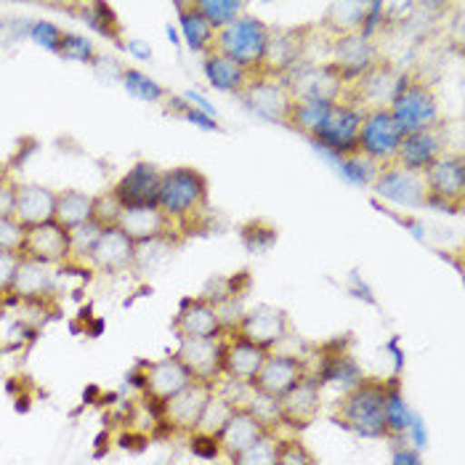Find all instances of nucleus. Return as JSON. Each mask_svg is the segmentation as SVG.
<instances>
[{
	"instance_id": "nucleus-1",
	"label": "nucleus",
	"mask_w": 465,
	"mask_h": 465,
	"mask_svg": "<svg viewBox=\"0 0 465 465\" xmlns=\"http://www.w3.org/2000/svg\"><path fill=\"white\" fill-rule=\"evenodd\" d=\"M391 383L370 381L364 378L351 391L338 401L335 407V420L343 429L354 430L361 439H381L389 436L386 429V396Z\"/></svg>"
},
{
	"instance_id": "nucleus-2",
	"label": "nucleus",
	"mask_w": 465,
	"mask_h": 465,
	"mask_svg": "<svg viewBox=\"0 0 465 465\" xmlns=\"http://www.w3.org/2000/svg\"><path fill=\"white\" fill-rule=\"evenodd\" d=\"M157 208L173 226L189 223L192 218L203 215L208 208V179L197 168H189V165L163 171Z\"/></svg>"
},
{
	"instance_id": "nucleus-3",
	"label": "nucleus",
	"mask_w": 465,
	"mask_h": 465,
	"mask_svg": "<svg viewBox=\"0 0 465 465\" xmlns=\"http://www.w3.org/2000/svg\"><path fill=\"white\" fill-rule=\"evenodd\" d=\"M269 35L272 30L255 19L251 14L240 16L237 22H232L229 27L215 33L213 51L229 56L234 64H240L245 72H251L252 77L261 74L263 70V59H266V48H269Z\"/></svg>"
},
{
	"instance_id": "nucleus-4",
	"label": "nucleus",
	"mask_w": 465,
	"mask_h": 465,
	"mask_svg": "<svg viewBox=\"0 0 465 465\" xmlns=\"http://www.w3.org/2000/svg\"><path fill=\"white\" fill-rule=\"evenodd\" d=\"M389 112L396 120V125L404 134H415V131H429L441 125V107H439V96L433 91V85L426 80L410 77L404 83V88L394 96V102L389 104Z\"/></svg>"
},
{
	"instance_id": "nucleus-5",
	"label": "nucleus",
	"mask_w": 465,
	"mask_h": 465,
	"mask_svg": "<svg viewBox=\"0 0 465 465\" xmlns=\"http://www.w3.org/2000/svg\"><path fill=\"white\" fill-rule=\"evenodd\" d=\"M287 91L292 96V102H327V104H338L346 99V80L335 72L330 62H301L298 67L287 72L285 77Z\"/></svg>"
},
{
	"instance_id": "nucleus-6",
	"label": "nucleus",
	"mask_w": 465,
	"mask_h": 465,
	"mask_svg": "<svg viewBox=\"0 0 465 465\" xmlns=\"http://www.w3.org/2000/svg\"><path fill=\"white\" fill-rule=\"evenodd\" d=\"M429 205L458 213L465 200V160L460 152H444L423 173Z\"/></svg>"
},
{
	"instance_id": "nucleus-7",
	"label": "nucleus",
	"mask_w": 465,
	"mask_h": 465,
	"mask_svg": "<svg viewBox=\"0 0 465 465\" xmlns=\"http://www.w3.org/2000/svg\"><path fill=\"white\" fill-rule=\"evenodd\" d=\"M401 139H404V131L396 125L389 109H364L361 125H359V154H364L367 160L378 165H389L394 163Z\"/></svg>"
},
{
	"instance_id": "nucleus-8",
	"label": "nucleus",
	"mask_w": 465,
	"mask_h": 465,
	"mask_svg": "<svg viewBox=\"0 0 465 465\" xmlns=\"http://www.w3.org/2000/svg\"><path fill=\"white\" fill-rule=\"evenodd\" d=\"M361 114L364 109L351 104V102H338L332 107L330 120L324 123V128L312 139V143L322 152L324 157H330L332 163L357 154L359 142V125H361Z\"/></svg>"
},
{
	"instance_id": "nucleus-9",
	"label": "nucleus",
	"mask_w": 465,
	"mask_h": 465,
	"mask_svg": "<svg viewBox=\"0 0 465 465\" xmlns=\"http://www.w3.org/2000/svg\"><path fill=\"white\" fill-rule=\"evenodd\" d=\"M407 80H410L407 72L396 70L394 64L378 62L367 74H361L357 83L349 85L343 102H351L361 109H389Z\"/></svg>"
},
{
	"instance_id": "nucleus-10",
	"label": "nucleus",
	"mask_w": 465,
	"mask_h": 465,
	"mask_svg": "<svg viewBox=\"0 0 465 465\" xmlns=\"http://www.w3.org/2000/svg\"><path fill=\"white\" fill-rule=\"evenodd\" d=\"M240 99L248 104L252 114H258L269 123H282V125H287L290 109L295 104L287 91L285 80L274 77V74H255L248 83V88L240 94Z\"/></svg>"
},
{
	"instance_id": "nucleus-11",
	"label": "nucleus",
	"mask_w": 465,
	"mask_h": 465,
	"mask_svg": "<svg viewBox=\"0 0 465 465\" xmlns=\"http://www.w3.org/2000/svg\"><path fill=\"white\" fill-rule=\"evenodd\" d=\"M372 189L378 197L401 205V208H423L429 205V192H426V181L420 173L404 171L396 163L381 165L378 176L372 181Z\"/></svg>"
},
{
	"instance_id": "nucleus-12",
	"label": "nucleus",
	"mask_w": 465,
	"mask_h": 465,
	"mask_svg": "<svg viewBox=\"0 0 465 465\" xmlns=\"http://www.w3.org/2000/svg\"><path fill=\"white\" fill-rule=\"evenodd\" d=\"M378 62H381V56H378L375 40H367L359 33L357 35H341L332 40L330 64L346 80V85L357 83L359 77L367 74Z\"/></svg>"
},
{
	"instance_id": "nucleus-13",
	"label": "nucleus",
	"mask_w": 465,
	"mask_h": 465,
	"mask_svg": "<svg viewBox=\"0 0 465 465\" xmlns=\"http://www.w3.org/2000/svg\"><path fill=\"white\" fill-rule=\"evenodd\" d=\"M306 364L298 357L290 354H266L255 381L251 386L255 389V394L266 396V399H282V396L295 389L303 378H306Z\"/></svg>"
},
{
	"instance_id": "nucleus-14",
	"label": "nucleus",
	"mask_w": 465,
	"mask_h": 465,
	"mask_svg": "<svg viewBox=\"0 0 465 465\" xmlns=\"http://www.w3.org/2000/svg\"><path fill=\"white\" fill-rule=\"evenodd\" d=\"M444 152H450L447 149V136H444V128L436 125V128H429V131L404 134V139L396 149L394 163L404 171H412V173L423 176Z\"/></svg>"
},
{
	"instance_id": "nucleus-15",
	"label": "nucleus",
	"mask_w": 465,
	"mask_h": 465,
	"mask_svg": "<svg viewBox=\"0 0 465 465\" xmlns=\"http://www.w3.org/2000/svg\"><path fill=\"white\" fill-rule=\"evenodd\" d=\"M290 332V320L282 309L277 306H255L251 312H245L237 322V332L240 338L251 341L255 346L272 351L277 343H282Z\"/></svg>"
},
{
	"instance_id": "nucleus-16",
	"label": "nucleus",
	"mask_w": 465,
	"mask_h": 465,
	"mask_svg": "<svg viewBox=\"0 0 465 465\" xmlns=\"http://www.w3.org/2000/svg\"><path fill=\"white\" fill-rule=\"evenodd\" d=\"M213 394V383H208V381H192L183 391L171 396L168 401H163V418H165V423L173 430L192 433V430L197 429V423L203 418V410H205V404L211 401Z\"/></svg>"
},
{
	"instance_id": "nucleus-17",
	"label": "nucleus",
	"mask_w": 465,
	"mask_h": 465,
	"mask_svg": "<svg viewBox=\"0 0 465 465\" xmlns=\"http://www.w3.org/2000/svg\"><path fill=\"white\" fill-rule=\"evenodd\" d=\"M322 407V383L314 375H306L295 389L277 399V418L290 429H306L314 423Z\"/></svg>"
},
{
	"instance_id": "nucleus-18",
	"label": "nucleus",
	"mask_w": 465,
	"mask_h": 465,
	"mask_svg": "<svg viewBox=\"0 0 465 465\" xmlns=\"http://www.w3.org/2000/svg\"><path fill=\"white\" fill-rule=\"evenodd\" d=\"M134 261H136V242L128 240V234H123L117 226L102 229L96 245L91 248L88 258H85V263L102 274L128 272V269H134Z\"/></svg>"
},
{
	"instance_id": "nucleus-19",
	"label": "nucleus",
	"mask_w": 465,
	"mask_h": 465,
	"mask_svg": "<svg viewBox=\"0 0 465 465\" xmlns=\"http://www.w3.org/2000/svg\"><path fill=\"white\" fill-rule=\"evenodd\" d=\"M22 258H30V261L45 263V266L67 263V261H72L70 232L62 229L56 221H48V223L27 229Z\"/></svg>"
},
{
	"instance_id": "nucleus-20",
	"label": "nucleus",
	"mask_w": 465,
	"mask_h": 465,
	"mask_svg": "<svg viewBox=\"0 0 465 465\" xmlns=\"http://www.w3.org/2000/svg\"><path fill=\"white\" fill-rule=\"evenodd\" d=\"M163 171L152 163H136L123 179L112 186L114 197L123 208H139V205H157Z\"/></svg>"
},
{
	"instance_id": "nucleus-21",
	"label": "nucleus",
	"mask_w": 465,
	"mask_h": 465,
	"mask_svg": "<svg viewBox=\"0 0 465 465\" xmlns=\"http://www.w3.org/2000/svg\"><path fill=\"white\" fill-rule=\"evenodd\" d=\"M176 359L189 370L194 381H208L213 383L221 375L223 364V341L221 338H186L179 341Z\"/></svg>"
},
{
	"instance_id": "nucleus-22",
	"label": "nucleus",
	"mask_w": 465,
	"mask_h": 465,
	"mask_svg": "<svg viewBox=\"0 0 465 465\" xmlns=\"http://www.w3.org/2000/svg\"><path fill=\"white\" fill-rule=\"evenodd\" d=\"M173 332L179 335V341L221 338V332H223L221 309L211 303L208 298H189V301H183L181 312L173 320Z\"/></svg>"
},
{
	"instance_id": "nucleus-23",
	"label": "nucleus",
	"mask_w": 465,
	"mask_h": 465,
	"mask_svg": "<svg viewBox=\"0 0 465 465\" xmlns=\"http://www.w3.org/2000/svg\"><path fill=\"white\" fill-rule=\"evenodd\" d=\"M266 433H272L266 420H261L251 407H237L232 412V418H229L226 429L221 430V436H218V447H221L223 455L234 458L242 450H248L251 444H255L258 439H263Z\"/></svg>"
},
{
	"instance_id": "nucleus-24",
	"label": "nucleus",
	"mask_w": 465,
	"mask_h": 465,
	"mask_svg": "<svg viewBox=\"0 0 465 465\" xmlns=\"http://www.w3.org/2000/svg\"><path fill=\"white\" fill-rule=\"evenodd\" d=\"M117 229L123 234H128V240H134L136 245H143L152 240L171 237L173 223L165 218V213L157 205H139V208H123Z\"/></svg>"
},
{
	"instance_id": "nucleus-25",
	"label": "nucleus",
	"mask_w": 465,
	"mask_h": 465,
	"mask_svg": "<svg viewBox=\"0 0 465 465\" xmlns=\"http://www.w3.org/2000/svg\"><path fill=\"white\" fill-rule=\"evenodd\" d=\"M194 378L189 375V370L181 364L176 354L160 361H152L143 372V391L149 394V399H154L157 404L168 401L171 396H176L183 391Z\"/></svg>"
},
{
	"instance_id": "nucleus-26",
	"label": "nucleus",
	"mask_w": 465,
	"mask_h": 465,
	"mask_svg": "<svg viewBox=\"0 0 465 465\" xmlns=\"http://www.w3.org/2000/svg\"><path fill=\"white\" fill-rule=\"evenodd\" d=\"M54 213H56V192L54 189L40 186V183H16L14 218L25 229L54 221Z\"/></svg>"
},
{
	"instance_id": "nucleus-27",
	"label": "nucleus",
	"mask_w": 465,
	"mask_h": 465,
	"mask_svg": "<svg viewBox=\"0 0 465 465\" xmlns=\"http://www.w3.org/2000/svg\"><path fill=\"white\" fill-rule=\"evenodd\" d=\"M266 349L255 346L251 341L234 335L229 341H223V364H221V372L229 375L234 383H248L251 386L266 359Z\"/></svg>"
},
{
	"instance_id": "nucleus-28",
	"label": "nucleus",
	"mask_w": 465,
	"mask_h": 465,
	"mask_svg": "<svg viewBox=\"0 0 465 465\" xmlns=\"http://www.w3.org/2000/svg\"><path fill=\"white\" fill-rule=\"evenodd\" d=\"M56 290V274H54V266H45V263H37L30 258H22L19 266H16V274H14V282L11 290L16 298H22L25 303H43L45 298H51Z\"/></svg>"
},
{
	"instance_id": "nucleus-29",
	"label": "nucleus",
	"mask_w": 465,
	"mask_h": 465,
	"mask_svg": "<svg viewBox=\"0 0 465 465\" xmlns=\"http://www.w3.org/2000/svg\"><path fill=\"white\" fill-rule=\"evenodd\" d=\"M303 37L298 30H272L269 35V48H266V59H263V70L261 74H274V77H285L292 67H298L303 62Z\"/></svg>"
},
{
	"instance_id": "nucleus-30",
	"label": "nucleus",
	"mask_w": 465,
	"mask_h": 465,
	"mask_svg": "<svg viewBox=\"0 0 465 465\" xmlns=\"http://www.w3.org/2000/svg\"><path fill=\"white\" fill-rule=\"evenodd\" d=\"M203 74L213 88L226 91V94H237V96L248 88V83L252 80L251 72H245L240 64H234L229 56H223L218 51H208L203 56Z\"/></svg>"
},
{
	"instance_id": "nucleus-31",
	"label": "nucleus",
	"mask_w": 465,
	"mask_h": 465,
	"mask_svg": "<svg viewBox=\"0 0 465 465\" xmlns=\"http://www.w3.org/2000/svg\"><path fill=\"white\" fill-rule=\"evenodd\" d=\"M176 8H179L181 35L186 40L189 51L203 54V56H205L208 51H213L215 30L211 27V22L194 8V3H179Z\"/></svg>"
},
{
	"instance_id": "nucleus-32",
	"label": "nucleus",
	"mask_w": 465,
	"mask_h": 465,
	"mask_svg": "<svg viewBox=\"0 0 465 465\" xmlns=\"http://www.w3.org/2000/svg\"><path fill=\"white\" fill-rule=\"evenodd\" d=\"M54 221L62 229H77L88 221H94V194L80 192V189H64L56 192V213Z\"/></svg>"
},
{
	"instance_id": "nucleus-33",
	"label": "nucleus",
	"mask_w": 465,
	"mask_h": 465,
	"mask_svg": "<svg viewBox=\"0 0 465 465\" xmlns=\"http://www.w3.org/2000/svg\"><path fill=\"white\" fill-rule=\"evenodd\" d=\"M335 104H327V102H295L290 109V120L287 125L301 131L306 139H314L320 131L324 128V123L330 120Z\"/></svg>"
},
{
	"instance_id": "nucleus-34",
	"label": "nucleus",
	"mask_w": 465,
	"mask_h": 465,
	"mask_svg": "<svg viewBox=\"0 0 465 465\" xmlns=\"http://www.w3.org/2000/svg\"><path fill=\"white\" fill-rule=\"evenodd\" d=\"M367 16V3H332L324 14V27L332 37L357 35Z\"/></svg>"
},
{
	"instance_id": "nucleus-35",
	"label": "nucleus",
	"mask_w": 465,
	"mask_h": 465,
	"mask_svg": "<svg viewBox=\"0 0 465 465\" xmlns=\"http://www.w3.org/2000/svg\"><path fill=\"white\" fill-rule=\"evenodd\" d=\"M234 410H237V404H234L232 399L213 394L211 396V401L205 404V410H203V418H200L197 429L192 430V433H205V436L218 439L221 430L226 429V423H229V418H232Z\"/></svg>"
},
{
	"instance_id": "nucleus-36",
	"label": "nucleus",
	"mask_w": 465,
	"mask_h": 465,
	"mask_svg": "<svg viewBox=\"0 0 465 465\" xmlns=\"http://www.w3.org/2000/svg\"><path fill=\"white\" fill-rule=\"evenodd\" d=\"M194 8L211 22L215 33L237 22L240 16H245V3L240 0H194Z\"/></svg>"
},
{
	"instance_id": "nucleus-37",
	"label": "nucleus",
	"mask_w": 465,
	"mask_h": 465,
	"mask_svg": "<svg viewBox=\"0 0 465 465\" xmlns=\"http://www.w3.org/2000/svg\"><path fill=\"white\" fill-rule=\"evenodd\" d=\"M120 77H123V85H125V91L134 96V99H139V102H146V104H157V102H163L168 94H165V88L157 83V80H152L146 72L142 70H123L120 72Z\"/></svg>"
},
{
	"instance_id": "nucleus-38",
	"label": "nucleus",
	"mask_w": 465,
	"mask_h": 465,
	"mask_svg": "<svg viewBox=\"0 0 465 465\" xmlns=\"http://www.w3.org/2000/svg\"><path fill=\"white\" fill-rule=\"evenodd\" d=\"M338 165V171H341V176L346 181H351V183H357V186H372V181L378 176V171H381V165L378 163H372V160H367L364 154H349V157H343V160H338L335 163Z\"/></svg>"
},
{
	"instance_id": "nucleus-39",
	"label": "nucleus",
	"mask_w": 465,
	"mask_h": 465,
	"mask_svg": "<svg viewBox=\"0 0 465 465\" xmlns=\"http://www.w3.org/2000/svg\"><path fill=\"white\" fill-rule=\"evenodd\" d=\"M277 452H280V439L266 433L258 439L248 450L232 458V465H277Z\"/></svg>"
},
{
	"instance_id": "nucleus-40",
	"label": "nucleus",
	"mask_w": 465,
	"mask_h": 465,
	"mask_svg": "<svg viewBox=\"0 0 465 465\" xmlns=\"http://www.w3.org/2000/svg\"><path fill=\"white\" fill-rule=\"evenodd\" d=\"M412 412L404 401V396L399 394L394 383L389 389V396H386V429H389V436H399V433H407L410 423H412Z\"/></svg>"
},
{
	"instance_id": "nucleus-41",
	"label": "nucleus",
	"mask_w": 465,
	"mask_h": 465,
	"mask_svg": "<svg viewBox=\"0 0 465 465\" xmlns=\"http://www.w3.org/2000/svg\"><path fill=\"white\" fill-rule=\"evenodd\" d=\"M99 234H102V226H99V223H94V221H88V223H83V226H77V229H70L72 261L85 263V258H88L91 248L96 245Z\"/></svg>"
},
{
	"instance_id": "nucleus-42",
	"label": "nucleus",
	"mask_w": 465,
	"mask_h": 465,
	"mask_svg": "<svg viewBox=\"0 0 465 465\" xmlns=\"http://www.w3.org/2000/svg\"><path fill=\"white\" fill-rule=\"evenodd\" d=\"M27 35H30V40H33V43H37L40 48L59 54V48H62V40H64V30H62L59 25H54V22H45V19H40V22H33V25L27 27Z\"/></svg>"
},
{
	"instance_id": "nucleus-43",
	"label": "nucleus",
	"mask_w": 465,
	"mask_h": 465,
	"mask_svg": "<svg viewBox=\"0 0 465 465\" xmlns=\"http://www.w3.org/2000/svg\"><path fill=\"white\" fill-rule=\"evenodd\" d=\"M59 56L70 59V62H85L91 64L96 59V48L88 37L74 35V33H64L62 40V48H59Z\"/></svg>"
},
{
	"instance_id": "nucleus-44",
	"label": "nucleus",
	"mask_w": 465,
	"mask_h": 465,
	"mask_svg": "<svg viewBox=\"0 0 465 465\" xmlns=\"http://www.w3.org/2000/svg\"><path fill=\"white\" fill-rule=\"evenodd\" d=\"M120 213H123V205H120V200L114 197L112 189L99 194V197H94V223H99L102 229L117 226Z\"/></svg>"
},
{
	"instance_id": "nucleus-45",
	"label": "nucleus",
	"mask_w": 465,
	"mask_h": 465,
	"mask_svg": "<svg viewBox=\"0 0 465 465\" xmlns=\"http://www.w3.org/2000/svg\"><path fill=\"white\" fill-rule=\"evenodd\" d=\"M277 465H317V458H314V452L303 441L285 439V441H280Z\"/></svg>"
},
{
	"instance_id": "nucleus-46",
	"label": "nucleus",
	"mask_w": 465,
	"mask_h": 465,
	"mask_svg": "<svg viewBox=\"0 0 465 465\" xmlns=\"http://www.w3.org/2000/svg\"><path fill=\"white\" fill-rule=\"evenodd\" d=\"M27 229L16 218H0V251L22 255Z\"/></svg>"
},
{
	"instance_id": "nucleus-47",
	"label": "nucleus",
	"mask_w": 465,
	"mask_h": 465,
	"mask_svg": "<svg viewBox=\"0 0 465 465\" xmlns=\"http://www.w3.org/2000/svg\"><path fill=\"white\" fill-rule=\"evenodd\" d=\"M88 25H91L96 33H102V35L107 37H114L117 35V30H120L114 11H112L109 5H104V3H94V5L88 8Z\"/></svg>"
},
{
	"instance_id": "nucleus-48",
	"label": "nucleus",
	"mask_w": 465,
	"mask_h": 465,
	"mask_svg": "<svg viewBox=\"0 0 465 465\" xmlns=\"http://www.w3.org/2000/svg\"><path fill=\"white\" fill-rule=\"evenodd\" d=\"M19 261H22V255L0 251V292H8L11 290V282H14V274H16Z\"/></svg>"
},
{
	"instance_id": "nucleus-49",
	"label": "nucleus",
	"mask_w": 465,
	"mask_h": 465,
	"mask_svg": "<svg viewBox=\"0 0 465 465\" xmlns=\"http://www.w3.org/2000/svg\"><path fill=\"white\" fill-rule=\"evenodd\" d=\"M192 452L205 458V460H213L221 455V447H218V439L213 436H205V433H192Z\"/></svg>"
},
{
	"instance_id": "nucleus-50",
	"label": "nucleus",
	"mask_w": 465,
	"mask_h": 465,
	"mask_svg": "<svg viewBox=\"0 0 465 465\" xmlns=\"http://www.w3.org/2000/svg\"><path fill=\"white\" fill-rule=\"evenodd\" d=\"M16 205V181L5 179L0 183V218H14Z\"/></svg>"
},
{
	"instance_id": "nucleus-51",
	"label": "nucleus",
	"mask_w": 465,
	"mask_h": 465,
	"mask_svg": "<svg viewBox=\"0 0 465 465\" xmlns=\"http://www.w3.org/2000/svg\"><path fill=\"white\" fill-rule=\"evenodd\" d=\"M181 107V114L189 120V123H194L197 128H203V131H218V123H215L213 117H208V114H203V112H197V109H192L186 102H176Z\"/></svg>"
},
{
	"instance_id": "nucleus-52",
	"label": "nucleus",
	"mask_w": 465,
	"mask_h": 465,
	"mask_svg": "<svg viewBox=\"0 0 465 465\" xmlns=\"http://www.w3.org/2000/svg\"><path fill=\"white\" fill-rule=\"evenodd\" d=\"M183 102L192 109H197V112H203V114H208V117H213L215 120V107H211V102H208L205 96H200L197 91H186V94H183Z\"/></svg>"
},
{
	"instance_id": "nucleus-53",
	"label": "nucleus",
	"mask_w": 465,
	"mask_h": 465,
	"mask_svg": "<svg viewBox=\"0 0 465 465\" xmlns=\"http://www.w3.org/2000/svg\"><path fill=\"white\" fill-rule=\"evenodd\" d=\"M394 465H420V458H418L415 450L401 447V450H396L394 452Z\"/></svg>"
},
{
	"instance_id": "nucleus-54",
	"label": "nucleus",
	"mask_w": 465,
	"mask_h": 465,
	"mask_svg": "<svg viewBox=\"0 0 465 465\" xmlns=\"http://www.w3.org/2000/svg\"><path fill=\"white\" fill-rule=\"evenodd\" d=\"M407 433H412V439H415V447H426V430H423V423H420V418H418V415L412 418V423H410Z\"/></svg>"
},
{
	"instance_id": "nucleus-55",
	"label": "nucleus",
	"mask_w": 465,
	"mask_h": 465,
	"mask_svg": "<svg viewBox=\"0 0 465 465\" xmlns=\"http://www.w3.org/2000/svg\"><path fill=\"white\" fill-rule=\"evenodd\" d=\"M125 48H128L134 56H139V59H149V56H152V51H149L146 45H142L139 40H128V43H125Z\"/></svg>"
},
{
	"instance_id": "nucleus-56",
	"label": "nucleus",
	"mask_w": 465,
	"mask_h": 465,
	"mask_svg": "<svg viewBox=\"0 0 465 465\" xmlns=\"http://www.w3.org/2000/svg\"><path fill=\"white\" fill-rule=\"evenodd\" d=\"M5 179H11V176H8V171H5V168H0V183H3Z\"/></svg>"
}]
</instances>
